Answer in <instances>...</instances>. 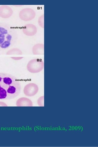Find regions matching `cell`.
I'll return each mask as SVG.
<instances>
[{
    "instance_id": "1",
    "label": "cell",
    "mask_w": 98,
    "mask_h": 147,
    "mask_svg": "<svg viewBox=\"0 0 98 147\" xmlns=\"http://www.w3.org/2000/svg\"><path fill=\"white\" fill-rule=\"evenodd\" d=\"M21 90V83L15 76L0 73V100L14 99L20 94Z\"/></svg>"
},
{
    "instance_id": "2",
    "label": "cell",
    "mask_w": 98,
    "mask_h": 147,
    "mask_svg": "<svg viewBox=\"0 0 98 147\" xmlns=\"http://www.w3.org/2000/svg\"><path fill=\"white\" fill-rule=\"evenodd\" d=\"M18 38V33L14 28L10 24L0 23V51L14 46Z\"/></svg>"
},
{
    "instance_id": "3",
    "label": "cell",
    "mask_w": 98,
    "mask_h": 147,
    "mask_svg": "<svg viewBox=\"0 0 98 147\" xmlns=\"http://www.w3.org/2000/svg\"><path fill=\"white\" fill-rule=\"evenodd\" d=\"M44 68V62L41 59H34L30 60L27 65L29 72L33 74L41 72Z\"/></svg>"
},
{
    "instance_id": "4",
    "label": "cell",
    "mask_w": 98,
    "mask_h": 147,
    "mask_svg": "<svg viewBox=\"0 0 98 147\" xmlns=\"http://www.w3.org/2000/svg\"><path fill=\"white\" fill-rule=\"evenodd\" d=\"M36 13L32 8H25L20 12L19 16L20 19L24 21H29L33 20L35 17Z\"/></svg>"
},
{
    "instance_id": "5",
    "label": "cell",
    "mask_w": 98,
    "mask_h": 147,
    "mask_svg": "<svg viewBox=\"0 0 98 147\" xmlns=\"http://www.w3.org/2000/svg\"><path fill=\"white\" fill-rule=\"evenodd\" d=\"M39 90V87L36 84L30 83L27 84L24 87V92L26 96L32 97L37 94Z\"/></svg>"
},
{
    "instance_id": "6",
    "label": "cell",
    "mask_w": 98,
    "mask_h": 147,
    "mask_svg": "<svg viewBox=\"0 0 98 147\" xmlns=\"http://www.w3.org/2000/svg\"><path fill=\"white\" fill-rule=\"evenodd\" d=\"M23 33L29 36H32L36 34L37 28L35 25L32 24H28L24 25L22 29Z\"/></svg>"
},
{
    "instance_id": "7",
    "label": "cell",
    "mask_w": 98,
    "mask_h": 147,
    "mask_svg": "<svg viewBox=\"0 0 98 147\" xmlns=\"http://www.w3.org/2000/svg\"><path fill=\"white\" fill-rule=\"evenodd\" d=\"M13 13L11 8L6 5L0 6V17L3 19H8L12 15Z\"/></svg>"
},
{
    "instance_id": "8",
    "label": "cell",
    "mask_w": 98,
    "mask_h": 147,
    "mask_svg": "<svg viewBox=\"0 0 98 147\" xmlns=\"http://www.w3.org/2000/svg\"><path fill=\"white\" fill-rule=\"evenodd\" d=\"M17 107H32V102L30 99L26 97H21L18 99L16 102Z\"/></svg>"
},
{
    "instance_id": "9",
    "label": "cell",
    "mask_w": 98,
    "mask_h": 147,
    "mask_svg": "<svg viewBox=\"0 0 98 147\" xmlns=\"http://www.w3.org/2000/svg\"><path fill=\"white\" fill-rule=\"evenodd\" d=\"M32 53L34 55H44V44L39 43L35 45L32 48Z\"/></svg>"
},
{
    "instance_id": "10",
    "label": "cell",
    "mask_w": 98,
    "mask_h": 147,
    "mask_svg": "<svg viewBox=\"0 0 98 147\" xmlns=\"http://www.w3.org/2000/svg\"><path fill=\"white\" fill-rule=\"evenodd\" d=\"M23 53L20 49L17 48H13L8 51L6 54L7 55H22Z\"/></svg>"
},
{
    "instance_id": "11",
    "label": "cell",
    "mask_w": 98,
    "mask_h": 147,
    "mask_svg": "<svg viewBox=\"0 0 98 147\" xmlns=\"http://www.w3.org/2000/svg\"><path fill=\"white\" fill-rule=\"evenodd\" d=\"M38 24L39 26L43 28H44V15L40 16L38 19Z\"/></svg>"
},
{
    "instance_id": "12",
    "label": "cell",
    "mask_w": 98,
    "mask_h": 147,
    "mask_svg": "<svg viewBox=\"0 0 98 147\" xmlns=\"http://www.w3.org/2000/svg\"><path fill=\"white\" fill-rule=\"evenodd\" d=\"M37 103L39 106H44V96L40 97L38 99Z\"/></svg>"
},
{
    "instance_id": "13",
    "label": "cell",
    "mask_w": 98,
    "mask_h": 147,
    "mask_svg": "<svg viewBox=\"0 0 98 147\" xmlns=\"http://www.w3.org/2000/svg\"><path fill=\"white\" fill-rule=\"evenodd\" d=\"M11 58L14 60L16 61L20 60L24 58L23 57H11Z\"/></svg>"
},
{
    "instance_id": "14",
    "label": "cell",
    "mask_w": 98,
    "mask_h": 147,
    "mask_svg": "<svg viewBox=\"0 0 98 147\" xmlns=\"http://www.w3.org/2000/svg\"><path fill=\"white\" fill-rule=\"evenodd\" d=\"M7 105L4 102L0 101V106L7 107Z\"/></svg>"
}]
</instances>
